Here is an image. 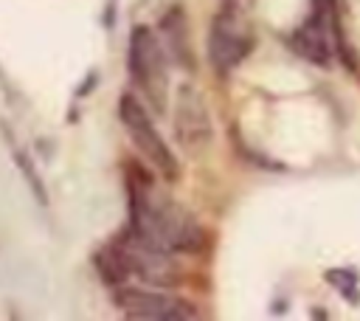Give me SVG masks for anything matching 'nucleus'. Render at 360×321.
I'll return each instance as SVG.
<instances>
[{"label": "nucleus", "instance_id": "1", "mask_svg": "<svg viewBox=\"0 0 360 321\" xmlns=\"http://www.w3.org/2000/svg\"><path fill=\"white\" fill-rule=\"evenodd\" d=\"M127 189H129V225H127V237L163 251V253H200L205 248V228L200 225V220L180 203H174L172 197H163L160 191H155V186L143 177H138L135 172H129L127 177Z\"/></svg>", "mask_w": 360, "mask_h": 321}, {"label": "nucleus", "instance_id": "2", "mask_svg": "<svg viewBox=\"0 0 360 321\" xmlns=\"http://www.w3.org/2000/svg\"><path fill=\"white\" fill-rule=\"evenodd\" d=\"M290 45L298 56L318 68H329L335 56H346L352 65V54L343 37V17L338 0H312L309 17L290 34Z\"/></svg>", "mask_w": 360, "mask_h": 321}, {"label": "nucleus", "instance_id": "3", "mask_svg": "<svg viewBox=\"0 0 360 321\" xmlns=\"http://www.w3.org/2000/svg\"><path fill=\"white\" fill-rule=\"evenodd\" d=\"M166 51L163 42L155 37V31L149 25H135L129 31V42H127V70H129V82L135 84L138 93H143L146 104L155 113H163L166 107Z\"/></svg>", "mask_w": 360, "mask_h": 321}, {"label": "nucleus", "instance_id": "4", "mask_svg": "<svg viewBox=\"0 0 360 321\" xmlns=\"http://www.w3.org/2000/svg\"><path fill=\"white\" fill-rule=\"evenodd\" d=\"M118 118L129 135V141L135 144V149L146 158V163L169 183L180 180V160L177 155L169 149V144L163 141V135L158 132V127L149 118V110L143 107V101L135 93H121L118 96Z\"/></svg>", "mask_w": 360, "mask_h": 321}, {"label": "nucleus", "instance_id": "5", "mask_svg": "<svg viewBox=\"0 0 360 321\" xmlns=\"http://www.w3.org/2000/svg\"><path fill=\"white\" fill-rule=\"evenodd\" d=\"M253 51V34L245 25V20L239 17L236 3H222V8L217 11V17L211 20L208 28V62L211 68L225 76L233 68H239L248 54Z\"/></svg>", "mask_w": 360, "mask_h": 321}, {"label": "nucleus", "instance_id": "6", "mask_svg": "<svg viewBox=\"0 0 360 321\" xmlns=\"http://www.w3.org/2000/svg\"><path fill=\"white\" fill-rule=\"evenodd\" d=\"M172 124H174V141L177 146L197 158L202 155L211 141H214V124H211V115H208V107H205V99L202 93L191 84V82H183L174 93V115H172Z\"/></svg>", "mask_w": 360, "mask_h": 321}, {"label": "nucleus", "instance_id": "7", "mask_svg": "<svg viewBox=\"0 0 360 321\" xmlns=\"http://www.w3.org/2000/svg\"><path fill=\"white\" fill-rule=\"evenodd\" d=\"M115 307L127 318H141V321H188L197 318V310L191 301L166 293V290H146V287H129L121 284L112 293Z\"/></svg>", "mask_w": 360, "mask_h": 321}, {"label": "nucleus", "instance_id": "8", "mask_svg": "<svg viewBox=\"0 0 360 321\" xmlns=\"http://www.w3.org/2000/svg\"><path fill=\"white\" fill-rule=\"evenodd\" d=\"M121 245L129 279H138L143 284H158V287H174L183 279V268L174 259V253H163L155 248H146L135 239H129L127 234L115 239Z\"/></svg>", "mask_w": 360, "mask_h": 321}, {"label": "nucleus", "instance_id": "9", "mask_svg": "<svg viewBox=\"0 0 360 321\" xmlns=\"http://www.w3.org/2000/svg\"><path fill=\"white\" fill-rule=\"evenodd\" d=\"M160 34H163V51H166V56L174 65H180L183 70H194V51H191V39H188L186 14H183L180 6H172L163 14Z\"/></svg>", "mask_w": 360, "mask_h": 321}, {"label": "nucleus", "instance_id": "10", "mask_svg": "<svg viewBox=\"0 0 360 321\" xmlns=\"http://www.w3.org/2000/svg\"><path fill=\"white\" fill-rule=\"evenodd\" d=\"M93 265H96V273H98L112 290L129 282V270H127V262H124V253H121V245H118V242H110V245H104L101 251H96Z\"/></svg>", "mask_w": 360, "mask_h": 321}, {"label": "nucleus", "instance_id": "11", "mask_svg": "<svg viewBox=\"0 0 360 321\" xmlns=\"http://www.w3.org/2000/svg\"><path fill=\"white\" fill-rule=\"evenodd\" d=\"M11 155H14V163H17V169L22 172V177H25V183H28V189H31V194L45 206L48 203V189H45V183H42V177L37 175V169H34V163H31V158L20 149V146H14L11 149Z\"/></svg>", "mask_w": 360, "mask_h": 321}]
</instances>
